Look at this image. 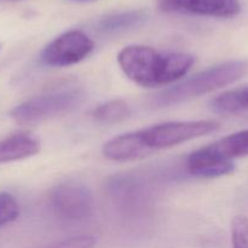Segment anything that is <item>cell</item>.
<instances>
[{"label": "cell", "instance_id": "cell-1", "mask_svg": "<svg viewBox=\"0 0 248 248\" xmlns=\"http://www.w3.org/2000/svg\"><path fill=\"white\" fill-rule=\"evenodd\" d=\"M118 63L128 79L144 87L169 85L183 78L194 64L189 53L162 55L144 45H128L118 53Z\"/></svg>", "mask_w": 248, "mask_h": 248}, {"label": "cell", "instance_id": "cell-2", "mask_svg": "<svg viewBox=\"0 0 248 248\" xmlns=\"http://www.w3.org/2000/svg\"><path fill=\"white\" fill-rule=\"evenodd\" d=\"M247 72V61H227L164 90L153 98L152 104L154 107H169L196 98L237 81Z\"/></svg>", "mask_w": 248, "mask_h": 248}, {"label": "cell", "instance_id": "cell-3", "mask_svg": "<svg viewBox=\"0 0 248 248\" xmlns=\"http://www.w3.org/2000/svg\"><path fill=\"white\" fill-rule=\"evenodd\" d=\"M84 99L85 92L69 85L22 102L11 109L10 116L19 125H35L75 110Z\"/></svg>", "mask_w": 248, "mask_h": 248}, {"label": "cell", "instance_id": "cell-4", "mask_svg": "<svg viewBox=\"0 0 248 248\" xmlns=\"http://www.w3.org/2000/svg\"><path fill=\"white\" fill-rule=\"evenodd\" d=\"M219 130V124L213 120L170 121L153 125L140 131L145 148L153 154L156 150L176 147L188 140L203 137Z\"/></svg>", "mask_w": 248, "mask_h": 248}, {"label": "cell", "instance_id": "cell-5", "mask_svg": "<svg viewBox=\"0 0 248 248\" xmlns=\"http://www.w3.org/2000/svg\"><path fill=\"white\" fill-rule=\"evenodd\" d=\"M93 47V41L86 33L73 29L53 39L41 52V61L50 67H68L85 60Z\"/></svg>", "mask_w": 248, "mask_h": 248}, {"label": "cell", "instance_id": "cell-6", "mask_svg": "<svg viewBox=\"0 0 248 248\" xmlns=\"http://www.w3.org/2000/svg\"><path fill=\"white\" fill-rule=\"evenodd\" d=\"M51 205L58 217L67 220H84L94 208L92 194L81 184L64 183L55 186L50 195Z\"/></svg>", "mask_w": 248, "mask_h": 248}, {"label": "cell", "instance_id": "cell-7", "mask_svg": "<svg viewBox=\"0 0 248 248\" xmlns=\"http://www.w3.org/2000/svg\"><path fill=\"white\" fill-rule=\"evenodd\" d=\"M156 6L167 14L232 18L241 12L239 0H155Z\"/></svg>", "mask_w": 248, "mask_h": 248}, {"label": "cell", "instance_id": "cell-8", "mask_svg": "<svg viewBox=\"0 0 248 248\" xmlns=\"http://www.w3.org/2000/svg\"><path fill=\"white\" fill-rule=\"evenodd\" d=\"M188 171L200 178H217L234 171L232 161L223 159L207 147L191 153L186 161Z\"/></svg>", "mask_w": 248, "mask_h": 248}, {"label": "cell", "instance_id": "cell-9", "mask_svg": "<svg viewBox=\"0 0 248 248\" xmlns=\"http://www.w3.org/2000/svg\"><path fill=\"white\" fill-rule=\"evenodd\" d=\"M103 155L108 160L116 162L133 161L150 155L143 143L140 131L124 133L103 145Z\"/></svg>", "mask_w": 248, "mask_h": 248}, {"label": "cell", "instance_id": "cell-10", "mask_svg": "<svg viewBox=\"0 0 248 248\" xmlns=\"http://www.w3.org/2000/svg\"><path fill=\"white\" fill-rule=\"evenodd\" d=\"M40 142L33 135L17 132L0 140V164L17 161L38 154Z\"/></svg>", "mask_w": 248, "mask_h": 248}, {"label": "cell", "instance_id": "cell-11", "mask_svg": "<svg viewBox=\"0 0 248 248\" xmlns=\"http://www.w3.org/2000/svg\"><path fill=\"white\" fill-rule=\"evenodd\" d=\"M211 108L223 115L248 113V86L232 90L215 97L211 101Z\"/></svg>", "mask_w": 248, "mask_h": 248}, {"label": "cell", "instance_id": "cell-12", "mask_svg": "<svg viewBox=\"0 0 248 248\" xmlns=\"http://www.w3.org/2000/svg\"><path fill=\"white\" fill-rule=\"evenodd\" d=\"M213 153L232 161L235 157L248 156V130L235 132L208 145Z\"/></svg>", "mask_w": 248, "mask_h": 248}, {"label": "cell", "instance_id": "cell-13", "mask_svg": "<svg viewBox=\"0 0 248 248\" xmlns=\"http://www.w3.org/2000/svg\"><path fill=\"white\" fill-rule=\"evenodd\" d=\"M145 21V14L142 11H127L109 15L99 21V31L104 33H118L137 27Z\"/></svg>", "mask_w": 248, "mask_h": 248}, {"label": "cell", "instance_id": "cell-14", "mask_svg": "<svg viewBox=\"0 0 248 248\" xmlns=\"http://www.w3.org/2000/svg\"><path fill=\"white\" fill-rule=\"evenodd\" d=\"M131 114L128 104L123 99H113L101 104L92 111L96 121L102 124H115L127 119Z\"/></svg>", "mask_w": 248, "mask_h": 248}, {"label": "cell", "instance_id": "cell-15", "mask_svg": "<svg viewBox=\"0 0 248 248\" xmlns=\"http://www.w3.org/2000/svg\"><path fill=\"white\" fill-rule=\"evenodd\" d=\"M19 215L16 199L7 193L0 191V227L14 222Z\"/></svg>", "mask_w": 248, "mask_h": 248}, {"label": "cell", "instance_id": "cell-16", "mask_svg": "<svg viewBox=\"0 0 248 248\" xmlns=\"http://www.w3.org/2000/svg\"><path fill=\"white\" fill-rule=\"evenodd\" d=\"M232 248H248V218L237 216L232 223Z\"/></svg>", "mask_w": 248, "mask_h": 248}, {"label": "cell", "instance_id": "cell-17", "mask_svg": "<svg viewBox=\"0 0 248 248\" xmlns=\"http://www.w3.org/2000/svg\"><path fill=\"white\" fill-rule=\"evenodd\" d=\"M94 245H96V239L93 236L82 235V236L70 237V239L56 242L44 248H93Z\"/></svg>", "mask_w": 248, "mask_h": 248}]
</instances>
